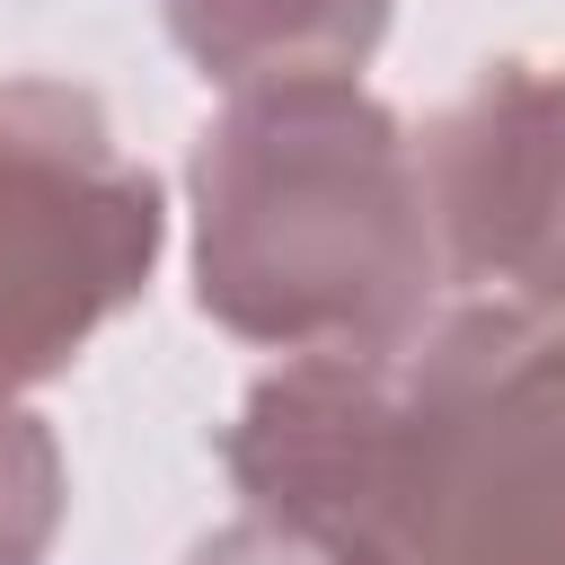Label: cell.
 <instances>
[{
    "instance_id": "obj_1",
    "label": "cell",
    "mask_w": 565,
    "mask_h": 565,
    "mask_svg": "<svg viewBox=\"0 0 565 565\" xmlns=\"http://www.w3.org/2000/svg\"><path fill=\"white\" fill-rule=\"evenodd\" d=\"M221 468L353 565H565V318L494 291L388 353H300Z\"/></svg>"
},
{
    "instance_id": "obj_2",
    "label": "cell",
    "mask_w": 565,
    "mask_h": 565,
    "mask_svg": "<svg viewBox=\"0 0 565 565\" xmlns=\"http://www.w3.org/2000/svg\"><path fill=\"white\" fill-rule=\"evenodd\" d=\"M194 309L274 353H388L441 318L424 141L353 79L230 88L194 141Z\"/></svg>"
},
{
    "instance_id": "obj_3",
    "label": "cell",
    "mask_w": 565,
    "mask_h": 565,
    "mask_svg": "<svg viewBox=\"0 0 565 565\" xmlns=\"http://www.w3.org/2000/svg\"><path fill=\"white\" fill-rule=\"evenodd\" d=\"M168 212L159 177L71 79H0V406L141 300Z\"/></svg>"
},
{
    "instance_id": "obj_4",
    "label": "cell",
    "mask_w": 565,
    "mask_h": 565,
    "mask_svg": "<svg viewBox=\"0 0 565 565\" xmlns=\"http://www.w3.org/2000/svg\"><path fill=\"white\" fill-rule=\"evenodd\" d=\"M441 256L565 318V62H494L424 132Z\"/></svg>"
},
{
    "instance_id": "obj_5",
    "label": "cell",
    "mask_w": 565,
    "mask_h": 565,
    "mask_svg": "<svg viewBox=\"0 0 565 565\" xmlns=\"http://www.w3.org/2000/svg\"><path fill=\"white\" fill-rule=\"evenodd\" d=\"M397 0H159L177 53L203 79L256 88L291 71H362Z\"/></svg>"
},
{
    "instance_id": "obj_6",
    "label": "cell",
    "mask_w": 565,
    "mask_h": 565,
    "mask_svg": "<svg viewBox=\"0 0 565 565\" xmlns=\"http://www.w3.org/2000/svg\"><path fill=\"white\" fill-rule=\"evenodd\" d=\"M62 539V441L44 415L0 406V565H44Z\"/></svg>"
},
{
    "instance_id": "obj_7",
    "label": "cell",
    "mask_w": 565,
    "mask_h": 565,
    "mask_svg": "<svg viewBox=\"0 0 565 565\" xmlns=\"http://www.w3.org/2000/svg\"><path fill=\"white\" fill-rule=\"evenodd\" d=\"M185 565H353L344 547H327L318 530L300 521H274V512H238L230 530H212Z\"/></svg>"
}]
</instances>
